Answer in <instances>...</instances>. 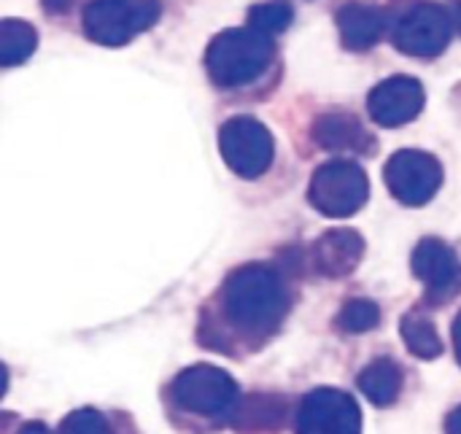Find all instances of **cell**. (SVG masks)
<instances>
[{"label": "cell", "mask_w": 461, "mask_h": 434, "mask_svg": "<svg viewBox=\"0 0 461 434\" xmlns=\"http://www.w3.org/2000/svg\"><path fill=\"white\" fill-rule=\"evenodd\" d=\"M16 434H51V432H49V427H46V424H41V421H27V424H22V427H19V432Z\"/></svg>", "instance_id": "23"}, {"label": "cell", "mask_w": 461, "mask_h": 434, "mask_svg": "<svg viewBox=\"0 0 461 434\" xmlns=\"http://www.w3.org/2000/svg\"><path fill=\"white\" fill-rule=\"evenodd\" d=\"M427 92L413 76H389L367 95V113L381 127H402L424 111Z\"/></svg>", "instance_id": "11"}, {"label": "cell", "mask_w": 461, "mask_h": 434, "mask_svg": "<svg viewBox=\"0 0 461 434\" xmlns=\"http://www.w3.org/2000/svg\"><path fill=\"white\" fill-rule=\"evenodd\" d=\"M311 135L319 149L332 151V154H373L378 149L367 127L357 119V113L346 108L321 111L313 119Z\"/></svg>", "instance_id": "12"}, {"label": "cell", "mask_w": 461, "mask_h": 434, "mask_svg": "<svg viewBox=\"0 0 461 434\" xmlns=\"http://www.w3.org/2000/svg\"><path fill=\"white\" fill-rule=\"evenodd\" d=\"M451 338H454V351H456V359H459V365H461V313L456 316V321H454Z\"/></svg>", "instance_id": "24"}, {"label": "cell", "mask_w": 461, "mask_h": 434, "mask_svg": "<svg viewBox=\"0 0 461 434\" xmlns=\"http://www.w3.org/2000/svg\"><path fill=\"white\" fill-rule=\"evenodd\" d=\"M459 30H461V3H459Z\"/></svg>", "instance_id": "26"}, {"label": "cell", "mask_w": 461, "mask_h": 434, "mask_svg": "<svg viewBox=\"0 0 461 434\" xmlns=\"http://www.w3.org/2000/svg\"><path fill=\"white\" fill-rule=\"evenodd\" d=\"M413 276L424 284L427 303L446 305L461 294V259L438 238H424L411 259Z\"/></svg>", "instance_id": "10"}, {"label": "cell", "mask_w": 461, "mask_h": 434, "mask_svg": "<svg viewBox=\"0 0 461 434\" xmlns=\"http://www.w3.org/2000/svg\"><path fill=\"white\" fill-rule=\"evenodd\" d=\"M313 265L321 276L327 278H346L351 276L362 257H365V238L351 230V227H335L327 230L316 243H313Z\"/></svg>", "instance_id": "14"}, {"label": "cell", "mask_w": 461, "mask_h": 434, "mask_svg": "<svg viewBox=\"0 0 461 434\" xmlns=\"http://www.w3.org/2000/svg\"><path fill=\"white\" fill-rule=\"evenodd\" d=\"M284 413H286L284 400H278L273 394H251V397L240 400L238 408L232 411V416H235L232 427L246 434L270 432L284 424Z\"/></svg>", "instance_id": "16"}, {"label": "cell", "mask_w": 461, "mask_h": 434, "mask_svg": "<svg viewBox=\"0 0 461 434\" xmlns=\"http://www.w3.org/2000/svg\"><path fill=\"white\" fill-rule=\"evenodd\" d=\"M381 321V311L375 303L370 300H351L343 305V311L338 313V327L343 332H351V335H362V332H370L375 330Z\"/></svg>", "instance_id": "20"}, {"label": "cell", "mask_w": 461, "mask_h": 434, "mask_svg": "<svg viewBox=\"0 0 461 434\" xmlns=\"http://www.w3.org/2000/svg\"><path fill=\"white\" fill-rule=\"evenodd\" d=\"M57 434H111V427L95 408H81L65 416Z\"/></svg>", "instance_id": "21"}, {"label": "cell", "mask_w": 461, "mask_h": 434, "mask_svg": "<svg viewBox=\"0 0 461 434\" xmlns=\"http://www.w3.org/2000/svg\"><path fill=\"white\" fill-rule=\"evenodd\" d=\"M359 392L378 408H389L397 402V397L402 394V384H405V375H402V367L389 359V357H381V359H373L362 373H359Z\"/></svg>", "instance_id": "15"}, {"label": "cell", "mask_w": 461, "mask_h": 434, "mask_svg": "<svg viewBox=\"0 0 461 434\" xmlns=\"http://www.w3.org/2000/svg\"><path fill=\"white\" fill-rule=\"evenodd\" d=\"M173 400L189 413L224 416L238 408L240 389L230 373L213 365H194L181 370L173 381Z\"/></svg>", "instance_id": "7"}, {"label": "cell", "mask_w": 461, "mask_h": 434, "mask_svg": "<svg viewBox=\"0 0 461 434\" xmlns=\"http://www.w3.org/2000/svg\"><path fill=\"white\" fill-rule=\"evenodd\" d=\"M219 151L238 178L254 181L270 170L276 157V140L259 119L232 116L219 127Z\"/></svg>", "instance_id": "6"}, {"label": "cell", "mask_w": 461, "mask_h": 434, "mask_svg": "<svg viewBox=\"0 0 461 434\" xmlns=\"http://www.w3.org/2000/svg\"><path fill=\"white\" fill-rule=\"evenodd\" d=\"M370 197V181L367 173L348 159H332L316 167L311 186H308V200L311 205L330 216V219H348L357 211L365 208Z\"/></svg>", "instance_id": "5"}, {"label": "cell", "mask_w": 461, "mask_h": 434, "mask_svg": "<svg viewBox=\"0 0 461 434\" xmlns=\"http://www.w3.org/2000/svg\"><path fill=\"white\" fill-rule=\"evenodd\" d=\"M297 434H362V408L340 389H313L297 411Z\"/></svg>", "instance_id": "9"}, {"label": "cell", "mask_w": 461, "mask_h": 434, "mask_svg": "<svg viewBox=\"0 0 461 434\" xmlns=\"http://www.w3.org/2000/svg\"><path fill=\"white\" fill-rule=\"evenodd\" d=\"M400 332H402V340H405V346L411 348L413 357L438 359L443 354V340H440L432 319H427V313H421V311L405 313L402 324H400Z\"/></svg>", "instance_id": "18"}, {"label": "cell", "mask_w": 461, "mask_h": 434, "mask_svg": "<svg viewBox=\"0 0 461 434\" xmlns=\"http://www.w3.org/2000/svg\"><path fill=\"white\" fill-rule=\"evenodd\" d=\"M294 22V8L284 0H270V3H257L249 8L246 14V27L265 32V35H276L289 30Z\"/></svg>", "instance_id": "19"}, {"label": "cell", "mask_w": 461, "mask_h": 434, "mask_svg": "<svg viewBox=\"0 0 461 434\" xmlns=\"http://www.w3.org/2000/svg\"><path fill=\"white\" fill-rule=\"evenodd\" d=\"M454 38V16L438 0H413L392 22V43L400 54L440 57Z\"/></svg>", "instance_id": "4"}, {"label": "cell", "mask_w": 461, "mask_h": 434, "mask_svg": "<svg viewBox=\"0 0 461 434\" xmlns=\"http://www.w3.org/2000/svg\"><path fill=\"white\" fill-rule=\"evenodd\" d=\"M221 308L232 327L246 335H273L286 311L289 294L281 276L267 265H243L221 286Z\"/></svg>", "instance_id": "1"}, {"label": "cell", "mask_w": 461, "mask_h": 434, "mask_svg": "<svg viewBox=\"0 0 461 434\" xmlns=\"http://www.w3.org/2000/svg\"><path fill=\"white\" fill-rule=\"evenodd\" d=\"M340 43L348 51H370L386 32V11L367 0H346L335 11Z\"/></svg>", "instance_id": "13"}, {"label": "cell", "mask_w": 461, "mask_h": 434, "mask_svg": "<svg viewBox=\"0 0 461 434\" xmlns=\"http://www.w3.org/2000/svg\"><path fill=\"white\" fill-rule=\"evenodd\" d=\"M446 434H461V405L451 411V416L446 421Z\"/></svg>", "instance_id": "22"}, {"label": "cell", "mask_w": 461, "mask_h": 434, "mask_svg": "<svg viewBox=\"0 0 461 434\" xmlns=\"http://www.w3.org/2000/svg\"><path fill=\"white\" fill-rule=\"evenodd\" d=\"M38 46V32L30 22L5 16L0 22V65L14 68L32 57Z\"/></svg>", "instance_id": "17"}, {"label": "cell", "mask_w": 461, "mask_h": 434, "mask_svg": "<svg viewBox=\"0 0 461 434\" xmlns=\"http://www.w3.org/2000/svg\"><path fill=\"white\" fill-rule=\"evenodd\" d=\"M70 3H73V0H43L46 11H51V14H57V11H68V8H70Z\"/></svg>", "instance_id": "25"}, {"label": "cell", "mask_w": 461, "mask_h": 434, "mask_svg": "<svg viewBox=\"0 0 461 434\" xmlns=\"http://www.w3.org/2000/svg\"><path fill=\"white\" fill-rule=\"evenodd\" d=\"M384 181L397 203L421 208L438 194L443 184V165L429 151L402 149L389 157L384 167Z\"/></svg>", "instance_id": "8"}, {"label": "cell", "mask_w": 461, "mask_h": 434, "mask_svg": "<svg viewBox=\"0 0 461 434\" xmlns=\"http://www.w3.org/2000/svg\"><path fill=\"white\" fill-rule=\"evenodd\" d=\"M159 0H89L84 5V35L105 49H119L157 24Z\"/></svg>", "instance_id": "3"}, {"label": "cell", "mask_w": 461, "mask_h": 434, "mask_svg": "<svg viewBox=\"0 0 461 434\" xmlns=\"http://www.w3.org/2000/svg\"><path fill=\"white\" fill-rule=\"evenodd\" d=\"M276 62L273 35L251 27H227L205 49L208 78L219 89H243L259 81Z\"/></svg>", "instance_id": "2"}]
</instances>
